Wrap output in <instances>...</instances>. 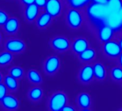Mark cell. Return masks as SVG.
<instances>
[{
	"label": "cell",
	"mask_w": 122,
	"mask_h": 111,
	"mask_svg": "<svg viewBox=\"0 0 122 111\" xmlns=\"http://www.w3.org/2000/svg\"><path fill=\"white\" fill-rule=\"evenodd\" d=\"M110 12V10L106 5L91 2L87 8V14L89 19L98 27L106 25V19Z\"/></svg>",
	"instance_id": "obj_1"
},
{
	"label": "cell",
	"mask_w": 122,
	"mask_h": 111,
	"mask_svg": "<svg viewBox=\"0 0 122 111\" xmlns=\"http://www.w3.org/2000/svg\"><path fill=\"white\" fill-rule=\"evenodd\" d=\"M68 104V96L62 91H57L52 94L48 100V108L52 111L63 110Z\"/></svg>",
	"instance_id": "obj_2"
},
{
	"label": "cell",
	"mask_w": 122,
	"mask_h": 111,
	"mask_svg": "<svg viewBox=\"0 0 122 111\" xmlns=\"http://www.w3.org/2000/svg\"><path fill=\"white\" fill-rule=\"evenodd\" d=\"M66 20L68 25L74 30L79 29L83 25L84 20L82 12L78 8L73 7L68 9L66 13Z\"/></svg>",
	"instance_id": "obj_3"
},
{
	"label": "cell",
	"mask_w": 122,
	"mask_h": 111,
	"mask_svg": "<svg viewBox=\"0 0 122 111\" xmlns=\"http://www.w3.org/2000/svg\"><path fill=\"white\" fill-rule=\"evenodd\" d=\"M102 50L103 54L110 59H118L122 49L116 39H111L103 43Z\"/></svg>",
	"instance_id": "obj_4"
},
{
	"label": "cell",
	"mask_w": 122,
	"mask_h": 111,
	"mask_svg": "<svg viewBox=\"0 0 122 111\" xmlns=\"http://www.w3.org/2000/svg\"><path fill=\"white\" fill-rule=\"evenodd\" d=\"M50 45L55 51L64 53L71 48V42L66 36L57 35L51 39Z\"/></svg>",
	"instance_id": "obj_5"
},
{
	"label": "cell",
	"mask_w": 122,
	"mask_h": 111,
	"mask_svg": "<svg viewBox=\"0 0 122 111\" xmlns=\"http://www.w3.org/2000/svg\"><path fill=\"white\" fill-rule=\"evenodd\" d=\"M61 62L57 56H50L44 62L43 68L45 72L50 76L55 75L60 70Z\"/></svg>",
	"instance_id": "obj_6"
},
{
	"label": "cell",
	"mask_w": 122,
	"mask_h": 111,
	"mask_svg": "<svg viewBox=\"0 0 122 111\" xmlns=\"http://www.w3.org/2000/svg\"><path fill=\"white\" fill-rule=\"evenodd\" d=\"M45 10L53 18L60 17L63 12V3L62 0H47Z\"/></svg>",
	"instance_id": "obj_7"
},
{
	"label": "cell",
	"mask_w": 122,
	"mask_h": 111,
	"mask_svg": "<svg viewBox=\"0 0 122 111\" xmlns=\"http://www.w3.org/2000/svg\"><path fill=\"white\" fill-rule=\"evenodd\" d=\"M78 79L81 83L85 84L91 83L95 79L93 65L90 64L83 65L79 71Z\"/></svg>",
	"instance_id": "obj_8"
},
{
	"label": "cell",
	"mask_w": 122,
	"mask_h": 111,
	"mask_svg": "<svg viewBox=\"0 0 122 111\" xmlns=\"http://www.w3.org/2000/svg\"><path fill=\"white\" fill-rule=\"evenodd\" d=\"M5 47L7 50L12 53H20L26 49V44L22 40L14 38L8 40Z\"/></svg>",
	"instance_id": "obj_9"
},
{
	"label": "cell",
	"mask_w": 122,
	"mask_h": 111,
	"mask_svg": "<svg viewBox=\"0 0 122 111\" xmlns=\"http://www.w3.org/2000/svg\"><path fill=\"white\" fill-rule=\"evenodd\" d=\"M106 25L116 31L122 30V20L118 12H111L106 19Z\"/></svg>",
	"instance_id": "obj_10"
},
{
	"label": "cell",
	"mask_w": 122,
	"mask_h": 111,
	"mask_svg": "<svg viewBox=\"0 0 122 111\" xmlns=\"http://www.w3.org/2000/svg\"><path fill=\"white\" fill-rule=\"evenodd\" d=\"M114 30L107 25H103L98 27V37L99 40L103 43L108 40H110L113 38L114 36Z\"/></svg>",
	"instance_id": "obj_11"
},
{
	"label": "cell",
	"mask_w": 122,
	"mask_h": 111,
	"mask_svg": "<svg viewBox=\"0 0 122 111\" xmlns=\"http://www.w3.org/2000/svg\"><path fill=\"white\" fill-rule=\"evenodd\" d=\"M88 48H89V41L88 39L83 37H78L74 39L71 43V49L74 53L77 55L80 54Z\"/></svg>",
	"instance_id": "obj_12"
},
{
	"label": "cell",
	"mask_w": 122,
	"mask_h": 111,
	"mask_svg": "<svg viewBox=\"0 0 122 111\" xmlns=\"http://www.w3.org/2000/svg\"><path fill=\"white\" fill-rule=\"evenodd\" d=\"M77 105L81 110H89L92 105V98L88 92H81L77 97Z\"/></svg>",
	"instance_id": "obj_13"
},
{
	"label": "cell",
	"mask_w": 122,
	"mask_h": 111,
	"mask_svg": "<svg viewBox=\"0 0 122 111\" xmlns=\"http://www.w3.org/2000/svg\"><path fill=\"white\" fill-rule=\"evenodd\" d=\"M40 15V7L35 3L26 5L25 10V17L28 22H33L37 20Z\"/></svg>",
	"instance_id": "obj_14"
},
{
	"label": "cell",
	"mask_w": 122,
	"mask_h": 111,
	"mask_svg": "<svg viewBox=\"0 0 122 111\" xmlns=\"http://www.w3.org/2000/svg\"><path fill=\"white\" fill-rule=\"evenodd\" d=\"M53 17L46 11L39 15L36 20V25L40 29H45L48 28L52 22Z\"/></svg>",
	"instance_id": "obj_15"
},
{
	"label": "cell",
	"mask_w": 122,
	"mask_h": 111,
	"mask_svg": "<svg viewBox=\"0 0 122 111\" xmlns=\"http://www.w3.org/2000/svg\"><path fill=\"white\" fill-rule=\"evenodd\" d=\"M95 79L97 81H103L107 77V71L105 65L101 62H96L93 64Z\"/></svg>",
	"instance_id": "obj_16"
},
{
	"label": "cell",
	"mask_w": 122,
	"mask_h": 111,
	"mask_svg": "<svg viewBox=\"0 0 122 111\" xmlns=\"http://www.w3.org/2000/svg\"><path fill=\"white\" fill-rule=\"evenodd\" d=\"M1 104L5 109L10 110H17L19 107V105H20L18 100L15 97L8 94H7L1 100Z\"/></svg>",
	"instance_id": "obj_17"
},
{
	"label": "cell",
	"mask_w": 122,
	"mask_h": 111,
	"mask_svg": "<svg viewBox=\"0 0 122 111\" xmlns=\"http://www.w3.org/2000/svg\"><path fill=\"white\" fill-rule=\"evenodd\" d=\"M96 55H97L96 50L93 48L89 47L87 49H86L84 51L78 54V57L79 60L83 63L88 64L89 62H91L93 60H95V59L96 58Z\"/></svg>",
	"instance_id": "obj_18"
},
{
	"label": "cell",
	"mask_w": 122,
	"mask_h": 111,
	"mask_svg": "<svg viewBox=\"0 0 122 111\" xmlns=\"http://www.w3.org/2000/svg\"><path fill=\"white\" fill-rule=\"evenodd\" d=\"M20 28V22L16 17L9 18L4 25V29L8 34H15Z\"/></svg>",
	"instance_id": "obj_19"
},
{
	"label": "cell",
	"mask_w": 122,
	"mask_h": 111,
	"mask_svg": "<svg viewBox=\"0 0 122 111\" xmlns=\"http://www.w3.org/2000/svg\"><path fill=\"white\" fill-rule=\"evenodd\" d=\"M29 98L34 102H37L40 100L43 97V90L39 87H32L28 92Z\"/></svg>",
	"instance_id": "obj_20"
},
{
	"label": "cell",
	"mask_w": 122,
	"mask_h": 111,
	"mask_svg": "<svg viewBox=\"0 0 122 111\" xmlns=\"http://www.w3.org/2000/svg\"><path fill=\"white\" fill-rule=\"evenodd\" d=\"M27 78L30 82L35 84H39L42 82V77L40 73L36 69H30L27 73Z\"/></svg>",
	"instance_id": "obj_21"
},
{
	"label": "cell",
	"mask_w": 122,
	"mask_h": 111,
	"mask_svg": "<svg viewBox=\"0 0 122 111\" xmlns=\"http://www.w3.org/2000/svg\"><path fill=\"white\" fill-rule=\"evenodd\" d=\"M4 83L8 89L11 91H15L18 89V82L17 79L12 77L11 75H7L4 79Z\"/></svg>",
	"instance_id": "obj_22"
},
{
	"label": "cell",
	"mask_w": 122,
	"mask_h": 111,
	"mask_svg": "<svg viewBox=\"0 0 122 111\" xmlns=\"http://www.w3.org/2000/svg\"><path fill=\"white\" fill-rule=\"evenodd\" d=\"M13 60L12 53L7 50L0 53V67H5L10 64Z\"/></svg>",
	"instance_id": "obj_23"
},
{
	"label": "cell",
	"mask_w": 122,
	"mask_h": 111,
	"mask_svg": "<svg viewBox=\"0 0 122 111\" xmlns=\"http://www.w3.org/2000/svg\"><path fill=\"white\" fill-rule=\"evenodd\" d=\"M110 75L111 79L116 82H122V67H114L111 69Z\"/></svg>",
	"instance_id": "obj_24"
},
{
	"label": "cell",
	"mask_w": 122,
	"mask_h": 111,
	"mask_svg": "<svg viewBox=\"0 0 122 111\" xmlns=\"http://www.w3.org/2000/svg\"><path fill=\"white\" fill-rule=\"evenodd\" d=\"M107 6L111 12H118L122 7V0H108Z\"/></svg>",
	"instance_id": "obj_25"
},
{
	"label": "cell",
	"mask_w": 122,
	"mask_h": 111,
	"mask_svg": "<svg viewBox=\"0 0 122 111\" xmlns=\"http://www.w3.org/2000/svg\"><path fill=\"white\" fill-rule=\"evenodd\" d=\"M10 75L12 77L16 78V79H20L24 75V70L22 68L20 67H12L10 71Z\"/></svg>",
	"instance_id": "obj_26"
},
{
	"label": "cell",
	"mask_w": 122,
	"mask_h": 111,
	"mask_svg": "<svg viewBox=\"0 0 122 111\" xmlns=\"http://www.w3.org/2000/svg\"><path fill=\"white\" fill-rule=\"evenodd\" d=\"M9 16L3 10H0V26H4L6 22L8 20Z\"/></svg>",
	"instance_id": "obj_27"
},
{
	"label": "cell",
	"mask_w": 122,
	"mask_h": 111,
	"mask_svg": "<svg viewBox=\"0 0 122 111\" xmlns=\"http://www.w3.org/2000/svg\"><path fill=\"white\" fill-rule=\"evenodd\" d=\"M7 87L6 85L2 83H0V102L7 95Z\"/></svg>",
	"instance_id": "obj_28"
},
{
	"label": "cell",
	"mask_w": 122,
	"mask_h": 111,
	"mask_svg": "<svg viewBox=\"0 0 122 111\" xmlns=\"http://www.w3.org/2000/svg\"><path fill=\"white\" fill-rule=\"evenodd\" d=\"M115 36H116V39L118 42V43L122 49V30H118V32L115 35Z\"/></svg>",
	"instance_id": "obj_29"
},
{
	"label": "cell",
	"mask_w": 122,
	"mask_h": 111,
	"mask_svg": "<svg viewBox=\"0 0 122 111\" xmlns=\"http://www.w3.org/2000/svg\"><path fill=\"white\" fill-rule=\"evenodd\" d=\"M47 0H35V4L37 5L40 8H45Z\"/></svg>",
	"instance_id": "obj_30"
},
{
	"label": "cell",
	"mask_w": 122,
	"mask_h": 111,
	"mask_svg": "<svg viewBox=\"0 0 122 111\" xmlns=\"http://www.w3.org/2000/svg\"><path fill=\"white\" fill-rule=\"evenodd\" d=\"M74 110H76V108L73 105L68 104H67L63 109V111H74Z\"/></svg>",
	"instance_id": "obj_31"
},
{
	"label": "cell",
	"mask_w": 122,
	"mask_h": 111,
	"mask_svg": "<svg viewBox=\"0 0 122 111\" xmlns=\"http://www.w3.org/2000/svg\"><path fill=\"white\" fill-rule=\"evenodd\" d=\"M91 1L93 3H97L100 5H107L108 0H91Z\"/></svg>",
	"instance_id": "obj_32"
},
{
	"label": "cell",
	"mask_w": 122,
	"mask_h": 111,
	"mask_svg": "<svg viewBox=\"0 0 122 111\" xmlns=\"http://www.w3.org/2000/svg\"><path fill=\"white\" fill-rule=\"evenodd\" d=\"M20 1L22 2V4H24L26 6V5H31V4L35 3V0H20Z\"/></svg>",
	"instance_id": "obj_33"
},
{
	"label": "cell",
	"mask_w": 122,
	"mask_h": 111,
	"mask_svg": "<svg viewBox=\"0 0 122 111\" xmlns=\"http://www.w3.org/2000/svg\"><path fill=\"white\" fill-rule=\"evenodd\" d=\"M117 59H118V61L119 66L122 67V51H121V54L119 55V56H118V58Z\"/></svg>",
	"instance_id": "obj_34"
},
{
	"label": "cell",
	"mask_w": 122,
	"mask_h": 111,
	"mask_svg": "<svg viewBox=\"0 0 122 111\" xmlns=\"http://www.w3.org/2000/svg\"><path fill=\"white\" fill-rule=\"evenodd\" d=\"M118 14H119V15H120V17H121V20H122V7L120 9V10L118 11Z\"/></svg>",
	"instance_id": "obj_35"
},
{
	"label": "cell",
	"mask_w": 122,
	"mask_h": 111,
	"mask_svg": "<svg viewBox=\"0 0 122 111\" xmlns=\"http://www.w3.org/2000/svg\"><path fill=\"white\" fill-rule=\"evenodd\" d=\"M2 79H3L2 75V74H1V73H0V83H2Z\"/></svg>",
	"instance_id": "obj_36"
},
{
	"label": "cell",
	"mask_w": 122,
	"mask_h": 111,
	"mask_svg": "<svg viewBox=\"0 0 122 111\" xmlns=\"http://www.w3.org/2000/svg\"><path fill=\"white\" fill-rule=\"evenodd\" d=\"M2 35L1 33H0V43H2Z\"/></svg>",
	"instance_id": "obj_37"
},
{
	"label": "cell",
	"mask_w": 122,
	"mask_h": 111,
	"mask_svg": "<svg viewBox=\"0 0 122 111\" xmlns=\"http://www.w3.org/2000/svg\"><path fill=\"white\" fill-rule=\"evenodd\" d=\"M120 110H122V107H121V109H120Z\"/></svg>",
	"instance_id": "obj_38"
}]
</instances>
